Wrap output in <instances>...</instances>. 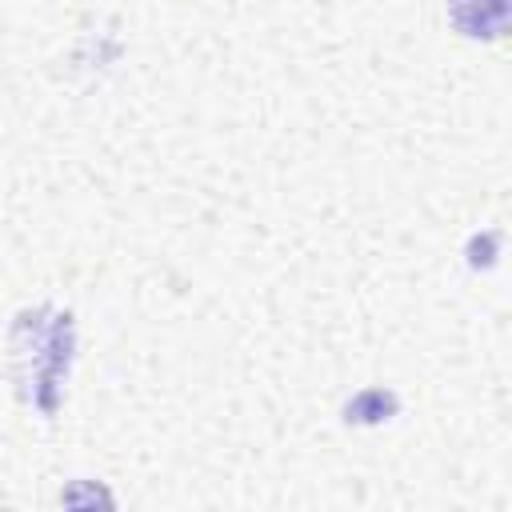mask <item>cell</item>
<instances>
[{"label": "cell", "mask_w": 512, "mask_h": 512, "mask_svg": "<svg viewBox=\"0 0 512 512\" xmlns=\"http://www.w3.org/2000/svg\"><path fill=\"white\" fill-rule=\"evenodd\" d=\"M512 0H448V20L468 40H500L508 32Z\"/></svg>", "instance_id": "cell-2"}, {"label": "cell", "mask_w": 512, "mask_h": 512, "mask_svg": "<svg viewBox=\"0 0 512 512\" xmlns=\"http://www.w3.org/2000/svg\"><path fill=\"white\" fill-rule=\"evenodd\" d=\"M72 356H76V320L68 308L40 304V308H24L12 320V332H8L12 384L20 400L36 408L44 420H52L60 408Z\"/></svg>", "instance_id": "cell-1"}, {"label": "cell", "mask_w": 512, "mask_h": 512, "mask_svg": "<svg viewBox=\"0 0 512 512\" xmlns=\"http://www.w3.org/2000/svg\"><path fill=\"white\" fill-rule=\"evenodd\" d=\"M400 412V396L392 388H364L344 404V420L348 424H384Z\"/></svg>", "instance_id": "cell-3"}, {"label": "cell", "mask_w": 512, "mask_h": 512, "mask_svg": "<svg viewBox=\"0 0 512 512\" xmlns=\"http://www.w3.org/2000/svg\"><path fill=\"white\" fill-rule=\"evenodd\" d=\"M496 248H500V232H484V240L472 236V244H468V264H472V268H488V264L496 260Z\"/></svg>", "instance_id": "cell-4"}]
</instances>
